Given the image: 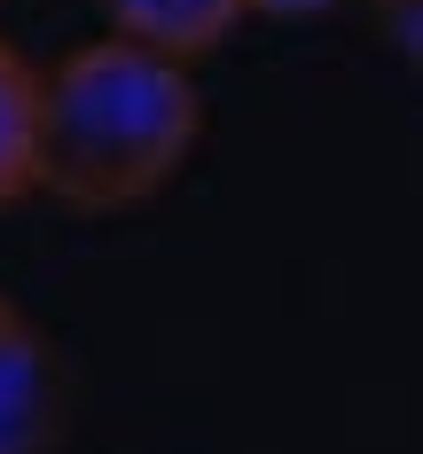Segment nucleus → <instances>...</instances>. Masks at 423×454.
Wrapping results in <instances>:
<instances>
[{
    "label": "nucleus",
    "instance_id": "nucleus-1",
    "mask_svg": "<svg viewBox=\"0 0 423 454\" xmlns=\"http://www.w3.org/2000/svg\"><path fill=\"white\" fill-rule=\"evenodd\" d=\"M204 94L188 63L134 40H94L32 63V188L71 212H134L188 165Z\"/></svg>",
    "mask_w": 423,
    "mask_h": 454
},
{
    "label": "nucleus",
    "instance_id": "nucleus-2",
    "mask_svg": "<svg viewBox=\"0 0 423 454\" xmlns=\"http://www.w3.org/2000/svg\"><path fill=\"white\" fill-rule=\"evenodd\" d=\"M71 431V368L32 314L0 337V454H55Z\"/></svg>",
    "mask_w": 423,
    "mask_h": 454
},
{
    "label": "nucleus",
    "instance_id": "nucleus-3",
    "mask_svg": "<svg viewBox=\"0 0 423 454\" xmlns=\"http://www.w3.org/2000/svg\"><path fill=\"white\" fill-rule=\"evenodd\" d=\"M102 16H110L118 40L157 47L173 63H196V55H212L235 32L243 0H102Z\"/></svg>",
    "mask_w": 423,
    "mask_h": 454
},
{
    "label": "nucleus",
    "instance_id": "nucleus-4",
    "mask_svg": "<svg viewBox=\"0 0 423 454\" xmlns=\"http://www.w3.org/2000/svg\"><path fill=\"white\" fill-rule=\"evenodd\" d=\"M32 188V63L0 40V212Z\"/></svg>",
    "mask_w": 423,
    "mask_h": 454
},
{
    "label": "nucleus",
    "instance_id": "nucleus-5",
    "mask_svg": "<svg viewBox=\"0 0 423 454\" xmlns=\"http://www.w3.org/2000/svg\"><path fill=\"white\" fill-rule=\"evenodd\" d=\"M376 32H384V47L400 63H416L423 55V0H376Z\"/></svg>",
    "mask_w": 423,
    "mask_h": 454
},
{
    "label": "nucleus",
    "instance_id": "nucleus-6",
    "mask_svg": "<svg viewBox=\"0 0 423 454\" xmlns=\"http://www.w3.org/2000/svg\"><path fill=\"white\" fill-rule=\"evenodd\" d=\"M275 16V24H306V16H329V8H345V0H243V16Z\"/></svg>",
    "mask_w": 423,
    "mask_h": 454
},
{
    "label": "nucleus",
    "instance_id": "nucleus-7",
    "mask_svg": "<svg viewBox=\"0 0 423 454\" xmlns=\"http://www.w3.org/2000/svg\"><path fill=\"white\" fill-rule=\"evenodd\" d=\"M16 321H24V306H16V298H8V290H0V337H8V329H16Z\"/></svg>",
    "mask_w": 423,
    "mask_h": 454
}]
</instances>
